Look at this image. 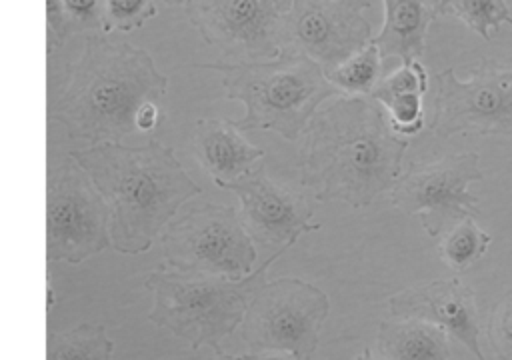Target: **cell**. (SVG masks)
I'll return each instance as SVG.
<instances>
[{"mask_svg":"<svg viewBox=\"0 0 512 360\" xmlns=\"http://www.w3.org/2000/svg\"><path fill=\"white\" fill-rule=\"evenodd\" d=\"M300 152V182L320 202L354 210L392 192L408 140L394 132L388 110L372 96L342 94L318 110Z\"/></svg>","mask_w":512,"mask_h":360,"instance_id":"1","label":"cell"},{"mask_svg":"<svg viewBox=\"0 0 512 360\" xmlns=\"http://www.w3.org/2000/svg\"><path fill=\"white\" fill-rule=\"evenodd\" d=\"M166 90L168 78L144 48L92 32L80 56L66 66L46 114L74 140L122 142L138 132V110L146 102H160Z\"/></svg>","mask_w":512,"mask_h":360,"instance_id":"2","label":"cell"},{"mask_svg":"<svg viewBox=\"0 0 512 360\" xmlns=\"http://www.w3.org/2000/svg\"><path fill=\"white\" fill-rule=\"evenodd\" d=\"M106 198L112 248L120 254L148 252L200 186L186 174L172 148L160 140L144 146L100 142L68 152Z\"/></svg>","mask_w":512,"mask_h":360,"instance_id":"3","label":"cell"},{"mask_svg":"<svg viewBox=\"0 0 512 360\" xmlns=\"http://www.w3.org/2000/svg\"><path fill=\"white\" fill-rule=\"evenodd\" d=\"M222 74L228 100L242 102L246 112L236 120L240 132L268 130L284 140L304 136L318 106L342 96L320 62L306 52L284 46L276 58L256 62H210L198 64Z\"/></svg>","mask_w":512,"mask_h":360,"instance_id":"4","label":"cell"},{"mask_svg":"<svg viewBox=\"0 0 512 360\" xmlns=\"http://www.w3.org/2000/svg\"><path fill=\"white\" fill-rule=\"evenodd\" d=\"M286 250H274L272 256L242 280L194 276L174 270L152 272L144 280V288L152 292L148 320L186 340L192 350L208 346L214 354H224V340L240 328L252 296L266 282V270Z\"/></svg>","mask_w":512,"mask_h":360,"instance_id":"5","label":"cell"},{"mask_svg":"<svg viewBox=\"0 0 512 360\" xmlns=\"http://www.w3.org/2000/svg\"><path fill=\"white\" fill-rule=\"evenodd\" d=\"M256 242L240 212L228 204H198L160 234L162 256L174 272L242 280L254 272Z\"/></svg>","mask_w":512,"mask_h":360,"instance_id":"6","label":"cell"},{"mask_svg":"<svg viewBox=\"0 0 512 360\" xmlns=\"http://www.w3.org/2000/svg\"><path fill=\"white\" fill-rule=\"evenodd\" d=\"M112 212L88 172L66 154L46 172V260L80 264L112 246Z\"/></svg>","mask_w":512,"mask_h":360,"instance_id":"7","label":"cell"},{"mask_svg":"<svg viewBox=\"0 0 512 360\" xmlns=\"http://www.w3.org/2000/svg\"><path fill=\"white\" fill-rule=\"evenodd\" d=\"M328 312V296L314 284L276 278L264 282L252 296L240 336L250 352L284 350L300 360H312Z\"/></svg>","mask_w":512,"mask_h":360,"instance_id":"8","label":"cell"},{"mask_svg":"<svg viewBox=\"0 0 512 360\" xmlns=\"http://www.w3.org/2000/svg\"><path fill=\"white\" fill-rule=\"evenodd\" d=\"M292 0H186L188 22L234 62L276 58L286 46Z\"/></svg>","mask_w":512,"mask_h":360,"instance_id":"9","label":"cell"},{"mask_svg":"<svg viewBox=\"0 0 512 360\" xmlns=\"http://www.w3.org/2000/svg\"><path fill=\"white\" fill-rule=\"evenodd\" d=\"M434 80V136L478 132L512 138V68L482 58L468 80L458 78L452 68L438 72Z\"/></svg>","mask_w":512,"mask_h":360,"instance_id":"10","label":"cell"},{"mask_svg":"<svg viewBox=\"0 0 512 360\" xmlns=\"http://www.w3.org/2000/svg\"><path fill=\"white\" fill-rule=\"evenodd\" d=\"M482 180L476 152L450 154L430 162H414L390 192V202L402 214H420L428 236H438L446 224L478 218V198L466 190Z\"/></svg>","mask_w":512,"mask_h":360,"instance_id":"11","label":"cell"},{"mask_svg":"<svg viewBox=\"0 0 512 360\" xmlns=\"http://www.w3.org/2000/svg\"><path fill=\"white\" fill-rule=\"evenodd\" d=\"M366 10L370 0H292L286 46L306 52L328 72L372 42Z\"/></svg>","mask_w":512,"mask_h":360,"instance_id":"12","label":"cell"},{"mask_svg":"<svg viewBox=\"0 0 512 360\" xmlns=\"http://www.w3.org/2000/svg\"><path fill=\"white\" fill-rule=\"evenodd\" d=\"M220 188L238 196L240 220L252 240L264 248H290L302 232L320 230V224L312 222L314 212L306 200L274 182L264 166Z\"/></svg>","mask_w":512,"mask_h":360,"instance_id":"13","label":"cell"},{"mask_svg":"<svg viewBox=\"0 0 512 360\" xmlns=\"http://www.w3.org/2000/svg\"><path fill=\"white\" fill-rule=\"evenodd\" d=\"M392 316L420 318L442 326L460 340L478 360H486L480 350V320L472 288L458 278L432 280L396 292L388 298Z\"/></svg>","mask_w":512,"mask_h":360,"instance_id":"14","label":"cell"},{"mask_svg":"<svg viewBox=\"0 0 512 360\" xmlns=\"http://www.w3.org/2000/svg\"><path fill=\"white\" fill-rule=\"evenodd\" d=\"M192 152L218 188L256 170L264 156V148L250 144L228 118L196 120Z\"/></svg>","mask_w":512,"mask_h":360,"instance_id":"15","label":"cell"},{"mask_svg":"<svg viewBox=\"0 0 512 360\" xmlns=\"http://www.w3.org/2000/svg\"><path fill=\"white\" fill-rule=\"evenodd\" d=\"M384 26L372 42L384 60L396 56L402 64L418 60L426 50L428 26L436 18L428 0H382Z\"/></svg>","mask_w":512,"mask_h":360,"instance_id":"16","label":"cell"},{"mask_svg":"<svg viewBox=\"0 0 512 360\" xmlns=\"http://www.w3.org/2000/svg\"><path fill=\"white\" fill-rule=\"evenodd\" d=\"M448 332L420 318L382 320L376 334L380 360H448Z\"/></svg>","mask_w":512,"mask_h":360,"instance_id":"17","label":"cell"},{"mask_svg":"<svg viewBox=\"0 0 512 360\" xmlns=\"http://www.w3.org/2000/svg\"><path fill=\"white\" fill-rule=\"evenodd\" d=\"M114 342L102 324H80L66 332H50L46 360H112Z\"/></svg>","mask_w":512,"mask_h":360,"instance_id":"18","label":"cell"},{"mask_svg":"<svg viewBox=\"0 0 512 360\" xmlns=\"http://www.w3.org/2000/svg\"><path fill=\"white\" fill-rule=\"evenodd\" d=\"M382 54L374 42L364 46L360 52L328 70V80L340 88L342 94L350 96H370L382 76Z\"/></svg>","mask_w":512,"mask_h":360,"instance_id":"19","label":"cell"},{"mask_svg":"<svg viewBox=\"0 0 512 360\" xmlns=\"http://www.w3.org/2000/svg\"><path fill=\"white\" fill-rule=\"evenodd\" d=\"M490 240L492 236L478 228L474 224V218H464L444 236L438 252L444 264H448L456 272H462L484 256Z\"/></svg>","mask_w":512,"mask_h":360,"instance_id":"20","label":"cell"},{"mask_svg":"<svg viewBox=\"0 0 512 360\" xmlns=\"http://www.w3.org/2000/svg\"><path fill=\"white\" fill-rule=\"evenodd\" d=\"M448 14L460 18L484 40L498 34L502 22L512 24V14L506 0H452Z\"/></svg>","mask_w":512,"mask_h":360,"instance_id":"21","label":"cell"},{"mask_svg":"<svg viewBox=\"0 0 512 360\" xmlns=\"http://www.w3.org/2000/svg\"><path fill=\"white\" fill-rule=\"evenodd\" d=\"M156 14V0H102V34L140 28Z\"/></svg>","mask_w":512,"mask_h":360,"instance_id":"22","label":"cell"},{"mask_svg":"<svg viewBox=\"0 0 512 360\" xmlns=\"http://www.w3.org/2000/svg\"><path fill=\"white\" fill-rule=\"evenodd\" d=\"M426 90H428V74L424 66L418 60H414L410 64H402V68L384 76L370 96L382 104L384 100L396 94H404V92L426 94Z\"/></svg>","mask_w":512,"mask_h":360,"instance_id":"23","label":"cell"},{"mask_svg":"<svg viewBox=\"0 0 512 360\" xmlns=\"http://www.w3.org/2000/svg\"><path fill=\"white\" fill-rule=\"evenodd\" d=\"M488 340L500 360H512V290H508L492 310Z\"/></svg>","mask_w":512,"mask_h":360,"instance_id":"24","label":"cell"},{"mask_svg":"<svg viewBox=\"0 0 512 360\" xmlns=\"http://www.w3.org/2000/svg\"><path fill=\"white\" fill-rule=\"evenodd\" d=\"M72 34L102 32V0H62Z\"/></svg>","mask_w":512,"mask_h":360,"instance_id":"25","label":"cell"},{"mask_svg":"<svg viewBox=\"0 0 512 360\" xmlns=\"http://www.w3.org/2000/svg\"><path fill=\"white\" fill-rule=\"evenodd\" d=\"M72 36L70 20L62 0H46V48L48 54L56 52L64 46V42Z\"/></svg>","mask_w":512,"mask_h":360,"instance_id":"26","label":"cell"},{"mask_svg":"<svg viewBox=\"0 0 512 360\" xmlns=\"http://www.w3.org/2000/svg\"><path fill=\"white\" fill-rule=\"evenodd\" d=\"M162 120H164V114L160 110V102H146L136 114V130L152 132L162 124Z\"/></svg>","mask_w":512,"mask_h":360,"instance_id":"27","label":"cell"},{"mask_svg":"<svg viewBox=\"0 0 512 360\" xmlns=\"http://www.w3.org/2000/svg\"><path fill=\"white\" fill-rule=\"evenodd\" d=\"M244 360H300L296 354L292 352H284V350H260V352H248L242 354Z\"/></svg>","mask_w":512,"mask_h":360,"instance_id":"28","label":"cell"},{"mask_svg":"<svg viewBox=\"0 0 512 360\" xmlns=\"http://www.w3.org/2000/svg\"><path fill=\"white\" fill-rule=\"evenodd\" d=\"M428 4L432 6V10H434V14L438 18V16H446L448 14L452 0H428Z\"/></svg>","mask_w":512,"mask_h":360,"instance_id":"29","label":"cell"},{"mask_svg":"<svg viewBox=\"0 0 512 360\" xmlns=\"http://www.w3.org/2000/svg\"><path fill=\"white\" fill-rule=\"evenodd\" d=\"M354 360H380V358H378V356H374L370 348H364V350H362Z\"/></svg>","mask_w":512,"mask_h":360,"instance_id":"30","label":"cell"},{"mask_svg":"<svg viewBox=\"0 0 512 360\" xmlns=\"http://www.w3.org/2000/svg\"><path fill=\"white\" fill-rule=\"evenodd\" d=\"M214 360H244L242 356H228V354H216Z\"/></svg>","mask_w":512,"mask_h":360,"instance_id":"31","label":"cell"},{"mask_svg":"<svg viewBox=\"0 0 512 360\" xmlns=\"http://www.w3.org/2000/svg\"><path fill=\"white\" fill-rule=\"evenodd\" d=\"M164 2H166L168 6H180V4L184 6V2H186V0H164Z\"/></svg>","mask_w":512,"mask_h":360,"instance_id":"32","label":"cell"},{"mask_svg":"<svg viewBox=\"0 0 512 360\" xmlns=\"http://www.w3.org/2000/svg\"><path fill=\"white\" fill-rule=\"evenodd\" d=\"M508 2H510V4H512V0H508Z\"/></svg>","mask_w":512,"mask_h":360,"instance_id":"33","label":"cell"}]
</instances>
